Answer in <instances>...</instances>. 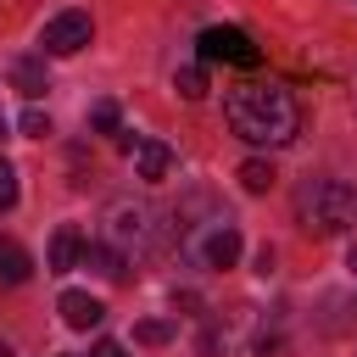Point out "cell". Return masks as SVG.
<instances>
[{"label":"cell","instance_id":"6da1fadb","mask_svg":"<svg viewBox=\"0 0 357 357\" xmlns=\"http://www.w3.org/2000/svg\"><path fill=\"white\" fill-rule=\"evenodd\" d=\"M223 117H229V128L245 139V145H290L296 134H301V106H296V95L284 89V84H273V78H245V84H234L229 95H223Z\"/></svg>","mask_w":357,"mask_h":357},{"label":"cell","instance_id":"7a4b0ae2","mask_svg":"<svg viewBox=\"0 0 357 357\" xmlns=\"http://www.w3.org/2000/svg\"><path fill=\"white\" fill-rule=\"evenodd\" d=\"M296 223L307 234H351L357 229V190L346 178H312L296 190Z\"/></svg>","mask_w":357,"mask_h":357},{"label":"cell","instance_id":"3957f363","mask_svg":"<svg viewBox=\"0 0 357 357\" xmlns=\"http://www.w3.org/2000/svg\"><path fill=\"white\" fill-rule=\"evenodd\" d=\"M184 251H190V262H195V268L223 273V268H234V262H240V229H234L223 212H212L206 223H195V229L184 234Z\"/></svg>","mask_w":357,"mask_h":357},{"label":"cell","instance_id":"277c9868","mask_svg":"<svg viewBox=\"0 0 357 357\" xmlns=\"http://www.w3.org/2000/svg\"><path fill=\"white\" fill-rule=\"evenodd\" d=\"M151 234H156V212L145 206V201H112L106 206V245L112 251H123V257H134V251H145L151 245Z\"/></svg>","mask_w":357,"mask_h":357},{"label":"cell","instance_id":"5b68a950","mask_svg":"<svg viewBox=\"0 0 357 357\" xmlns=\"http://www.w3.org/2000/svg\"><path fill=\"white\" fill-rule=\"evenodd\" d=\"M89 39H95L89 11H61V17H50V22L39 28V50H45V56H78Z\"/></svg>","mask_w":357,"mask_h":357},{"label":"cell","instance_id":"8992f818","mask_svg":"<svg viewBox=\"0 0 357 357\" xmlns=\"http://www.w3.org/2000/svg\"><path fill=\"white\" fill-rule=\"evenodd\" d=\"M257 346V324H251V307H240L234 318H223V324H212L206 335H201V351L206 357H245Z\"/></svg>","mask_w":357,"mask_h":357},{"label":"cell","instance_id":"52a82bcc","mask_svg":"<svg viewBox=\"0 0 357 357\" xmlns=\"http://www.w3.org/2000/svg\"><path fill=\"white\" fill-rule=\"evenodd\" d=\"M195 45H201V61H234V67L257 61V45H251L245 28H206Z\"/></svg>","mask_w":357,"mask_h":357},{"label":"cell","instance_id":"ba28073f","mask_svg":"<svg viewBox=\"0 0 357 357\" xmlns=\"http://www.w3.org/2000/svg\"><path fill=\"white\" fill-rule=\"evenodd\" d=\"M61 324L67 329H95L100 318H106V307H100V296H89V290H61Z\"/></svg>","mask_w":357,"mask_h":357},{"label":"cell","instance_id":"9c48e42d","mask_svg":"<svg viewBox=\"0 0 357 357\" xmlns=\"http://www.w3.org/2000/svg\"><path fill=\"white\" fill-rule=\"evenodd\" d=\"M167 167H173V145H167V139H134V173H139L145 184L167 178Z\"/></svg>","mask_w":357,"mask_h":357},{"label":"cell","instance_id":"30bf717a","mask_svg":"<svg viewBox=\"0 0 357 357\" xmlns=\"http://www.w3.org/2000/svg\"><path fill=\"white\" fill-rule=\"evenodd\" d=\"M78 257H84V234H78L73 223H61V229L50 234V251H45L50 273H67V268H78Z\"/></svg>","mask_w":357,"mask_h":357},{"label":"cell","instance_id":"8fae6325","mask_svg":"<svg viewBox=\"0 0 357 357\" xmlns=\"http://www.w3.org/2000/svg\"><path fill=\"white\" fill-rule=\"evenodd\" d=\"M78 262H84V268H95V273H100V279H112V284H117V279H128V257H123V251H112L106 240L84 245V257H78Z\"/></svg>","mask_w":357,"mask_h":357},{"label":"cell","instance_id":"7c38bea8","mask_svg":"<svg viewBox=\"0 0 357 357\" xmlns=\"http://www.w3.org/2000/svg\"><path fill=\"white\" fill-rule=\"evenodd\" d=\"M6 73H11V89H22L28 100H39V95L50 89V78H45V61H33V56H17Z\"/></svg>","mask_w":357,"mask_h":357},{"label":"cell","instance_id":"4fadbf2b","mask_svg":"<svg viewBox=\"0 0 357 357\" xmlns=\"http://www.w3.org/2000/svg\"><path fill=\"white\" fill-rule=\"evenodd\" d=\"M33 273V257L11 240V234H0V284H22Z\"/></svg>","mask_w":357,"mask_h":357},{"label":"cell","instance_id":"5bb4252c","mask_svg":"<svg viewBox=\"0 0 357 357\" xmlns=\"http://www.w3.org/2000/svg\"><path fill=\"white\" fill-rule=\"evenodd\" d=\"M273 162H262V156H251V162H240V184L251 190V195H262V190H273Z\"/></svg>","mask_w":357,"mask_h":357},{"label":"cell","instance_id":"9a60e30c","mask_svg":"<svg viewBox=\"0 0 357 357\" xmlns=\"http://www.w3.org/2000/svg\"><path fill=\"white\" fill-rule=\"evenodd\" d=\"M173 89H178L184 100H201V95H206V67H201V61L178 67V73H173Z\"/></svg>","mask_w":357,"mask_h":357},{"label":"cell","instance_id":"2e32d148","mask_svg":"<svg viewBox=\"0 0 357 357\" xmlns=\"http://www.w3.org/2000/svg\"><path fill=\"white\" fill-rule=\"evenodd\" d=\"M117 123H123L117 100H95V106H89V128H95V134H117Z\"/></svg>","mask_w":357,"mask_h":357},{"label":"cell","instance_id":"e0dca14e","mask_svg":"<svg viewBox=\"0 0 357 357\" xmlns=\"http://www.w3.org/2000/svg\"><path fill=\"white\" fill-rule=\"evenodd\" d=\"M134 340L139 346H167L173 340V324L167 318H145V324H134Z\"/></svg>","mask_w":357,"mask_h":357},{"label":"cell","instance_id":"ac0fdd59","mask_svg":"<svg viewBox=\"0 0 357 357\" xmlns=\"http://www.w3.org/2000/svg\"><path fill=\"white\" fill-rule=\"evenodd\" d=\"M17 206V167L0 156V212H11Z\"/></svg>","mask_w":357,"mask_h":357},{"label":"cell","instance_id":"d6986e66","mask_svg":"<svg viewBox=\"0 0 357 357\" xmlns=\"http://www.w3.org/2000/svg\"><path fill=\"white\" fill-rule=\"evenodd\" d=\"M22 134H28V139H45V134H50V117H45L39 106H28V112H22Z\"/></svg>","mask_w":357,"mask_h":357},{"label":"cell","instance_id":"ffe728a7","mask_svg":"<svg viewBox=\"0 0 357 357\" xmlns=\"http://www.w3.org/2000/svg\"><path fill=\"white\" fill-rule=\"evenodd\" d=\"M89 357H128V346H123V340H95Z\"/></svg>","mask_w":357,"mask_h":357},{"label":"cell","instance_id":"44dd1931","mask_svg":"<svg viewBox=\"0 0 357 357\" xmlns=\"http://www.w3.org/2000/svg\"><path fill=\"white\" fill-rule=\"evenodd\" d=\"M346 268H351V279H357V240H351V251H346Z\"/></svg>","mask_w":357,"mask_h":357},{"label":"cell","instance_id":"7402d4cb","mask_svg":"<svg viewBox=\"0 0 357 357\" xmlns=\"http://www.w3.org/2000/svg\"><path fill=\"white\" fill-rule=\"evenodd\" d=\"M0 357H11V346H6V340H0Z\"/></svg>","mask_w":357,"mask_h":357},{"label":"cell","instance_id":"603a6c76","mask_svg":"<svg viewBox=\"0 0 357 357\" xmlns=\"http://www.w3.org/2000/svg\"><path fill=\"white\" fill-rule=\"evenodd\" d=\"M0 139H6V117H0Z\"/></svg>","mask_w":357,"mask_h":357}]
</instances>
